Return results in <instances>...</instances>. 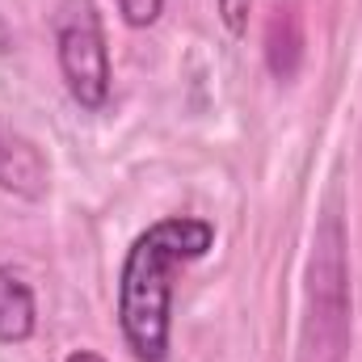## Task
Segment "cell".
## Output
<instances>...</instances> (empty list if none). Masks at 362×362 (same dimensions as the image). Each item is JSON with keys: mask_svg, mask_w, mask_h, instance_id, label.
Listing matches in <instances>:
<instances>
[{"mask_svg": "<svg viewBox=\"0 0 362 362\" xmlns=\"http://www.w3.org/2000/svg\"><path fill=\"white\" fill-rule=\"evenodd\" d=\"M64 362H105V358H101L97 350H72V354H68Z\"/></svg>", "mask_w": 362, "mask_h": 362, "instance_id": "obj_8", "label": "cell"}, {"mask_svg": "<svg viewBox=\"0 0 362 362\" xmlns=\"http://www.w3.org/2000/svg\"><path fill=\"white\" fill-rule=\"evenodd\" d=\"M0 189L38 202L51 189V165L38 152V144L8 122H0Z\"/></svg>", "mask_w": 362, "mask_h": 362, "instance_id": "obj_4", "label": "cell"}, {"mask_svg": "<svg viewBox=\"0 0 362 362\" xmlns=\"http://www.w3.org/2000/svg\"><path fill=\"white\" fill-rule=\"evenodd\" d=\"M215 249V223L198 215H169L144 228L118 270V329L139 362L169 358L173 333V270Z\"/></svg>", "mask_w": 362, "mask_h": 362, "instance_id": "obj_1", "label": "cell"}, {"mask_svg": "<svg viewBox=\"0 0 362 362\" xmlns=\"http://www.w3.org/2000/svg\"><path fill=\"white\" fill-rule=\"evenodd\" d=\"M34 329H38V308L30 282L13 266H0V341L21 346L34 337Z\"/></svg>", "mask_w": 362, "mask_h": 362, "instance_id": "obj_5", "label": "cell"}, {"mask_svg": "<svg viewBox=\"0 0 362 362\" xmlns=\"http://www.w3.org/2000/svg\"><path fill=\"white\" fill-rule=\"evenodd\" d=\"M253 4L257 0H215V13L223 21V30L232 38H245L249 34V17H253Z\"/></svg>", "mask_w": 362, "mask_h": 362, "instance_id": "obj_6", "label": "cell"}, {"mask_svg": "<svg viewBox=\"0 0 362 362\" xmlns=\"http://www.w3.org/2000/svg\"><path fill=\"white\" fill-rule=\"evenodd\" d=\"M55 59L59 76L81 110H101L110 101V47L101 13L93 0H59L55 13Z\"/></svg>", "mask_w": 362, "mask_h": 362, "instance_id": "obj_3", "label": "cell"}, {"mask_svg": "<svg viewBox=\"0 0 362 362\" xmlns=\"http://www.w3.org/2000/svg\"><path fill=\"white\" fill-rule=\"evenodd\" d=\"M350 346V270H346V228L325 215L308 257V308L299 333V362H346Z\"/></svg>", "mask_w": 362, "mask_h": 362, "instance_id": "obj_2", "label": "cell"}, {"mask_svg": "<svg viewBox=\"0 0 362 362\" xmlns=\"http://www.w3.org/2000/svg\"><path fill=\"white\" fill-rule=\"evenodd\" d=\"M114 4H118V13H122V21L131 30H148L165 13V0H114Z\"/></svg>", "mask_w": 362, "mask_h": 362, "instance_id": "obj_7", "label": "cell"}]
</instances>
